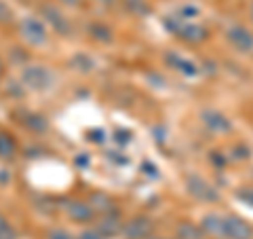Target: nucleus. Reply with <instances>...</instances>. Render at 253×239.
<instances>
[{
	"instance_id": "4468645a",
	"label": "nucleus",
	"mask_w": 253,
	"mask_h": 239,
	"mask_svg": "<svg viewBox=\"0 0 253 239\" xmlns=\"http://www.w3.org/2000/svg\"><path fill=\"white\" fill-rule=\"evenodd\" d=\"M17 153V142L11 133H0V159H11Z\"/></svg>"
},
{
	"instance_id": "bb28decb",
	"label": "nucleus",
	"mask_w": 253,
	"mask_h": 239,
	"mask_svg": "<svg viewBox=\"0 0 253 239\" xmlns=\"http://www.w3.org/2000/svg\"><path fill=\"white\" fill-rule=\"evenodd\" d=\"M49 239H74V237L70 235L68 231H63V229H55V231H51Z\"/></svg>"
},
{
	"instance_id": "9b49d317",
	"label": "nucleus",
	"mask_w": 253,
	"mask_h": 239,
	"mask_svg": "<svg viewBox=\"0 0 253 239\" xmlns=\"http://www.w3.org/2000/svg\"><path fill=\"white\" fill-rule=\"evenodd\" d=\"M66 210H68V214H70V218H74V220H78V222H89L91 218H93V210H91V205H86V203H83V201H70L68 205H66Z\"/></svg>"
},
{
	"instance_id": "0eeeda50",
	"label": "nucleus",
	"mask_w": 253,
	"mask_h": 239,
	"mask_svg": "<svg viewBox=\"0 0 253 239\" xmlns=\"http://www.w3.org/2000/svg\"><path fill=\"white\" fill-rule=\"evenodd\" d=\"M201 119H203V123L215 133H228L230 131V127H232L230 119H228L226 115L217 113V110H203Z\"/></svg>"
},
{
	"instance_id": "2eb2a0df",
	"label": "nucleus",
	"mask_w": 253,
	"mask_h": 239,
	"mask_svg": "<svg viewBox=\"0 0 253 239\" xmlns=\"http://www.w3.org/2000/svg\"><path fill=\"white\" fill-rule=\"evenodd\" d=\"M91 210L93 212H112L114 203L106 193H93L91 195Z\"/></svg>"
},
{
	"instance_id": "f03ea898",
	"label": "nucleus",
	"mask_w": 253,
	"mask_h": 239,
	"mask_svg": "<svg viewBox=\"0 0 253 239\" xmlns=\"http://www.w3.org/2000/svg\"><path fill=\"white\" fill-rule=\"evenodd\" d=\"M221 237L224 239H253V227L239 216H224V220H221Z\"/></svg>"
},
{
	"instance_id": "473e14b6",
	"label": "nucleus",
	"mask_w": 253,
	"mask_h": 239,
	"mask_svg": "<svg viewBox=\"0 0 253 239\" xmlns=\"http://www.w3.org/2000/svg\"><path fill=\"white\" fill-rule=\"evenodd\" d=\"M86 161H89L86 153H81V157H76V163H78V165H86Z\"/></svg>"
},
{
	"instance_id": "9d476101",
	"label": "nucleus",
	"mask_w": 253,
	"mask_h": 239,
	"mask_svg": "<svg viewBox=\"0 0 253 239\" xmlns=\"http://www.w3.org/2000/svg\"><path fill=\"white\" fill-rule=\"evenodd\" d=\"M177 36L188 43H203L207 38V28L199 26V23H181V28L177 30Z\"/></svg>"
},
{
	"instance_id": "7c9ffc66",
	"label": "nucleus",
	"mask_w": 253,
	"mask_h": 239,
	"mask_svg": "<svg viewBox=\"0 0 253 239\" xmlns=\"http://www.w3.org/2000/svg\"><path fill=\"white\" fill-rule=\"evenodd\" d=\"M81 239H101V235L97 233V231H84V233L81 235Z\"/></svg>"
},
{
	"instance_id": "393cba45",
	"label": "nucleus",
	"mask_w": 253,
	"mask_h": 239,
	"mask_svg": "<svg viewBox=\"0 0 253 239\" xmlns=\"http://www.w3.org/2000/svg\"><path fill=\"white\" fill-rule=\"evenodd\" d=\"M114 140L118 142V144H129L131 142V131L118 129V131H114Z\"/></svg>"
},
{
	"instance_id": "20e7f679",
	"label": "nucleus",
	"mask_w": 253,
	"mask_h": 239,
	"mask_svg": "<svg viewBox=\"0 0 253 239\" xmlns=\"http://www.w3.org/2000/svg\"><path fill=\"white\" fill-rule=\"evenodd\" d=\"M21 81L30 89H46L51 85V72L42 66H26L21 70Z\"/></svg>"
},
{
	"instance_id": "f3484780",
	"label": "nucleus",
	"mask_w": 253,
	"mask_h": 239,
	"mask_svg": "<svg viewBox=\"0 0 253 239\" xmlns=\"http://www.w3.org/2000/svg\"><path fill=\"white\" fill-rule=\"evenodd\" d=\"M91 34L97 38V41H101V43H110V41H112V30H110L108 26H101V23H95V26H91Z\"/></svg>"
},
{
	"instance_id": "58836bf2",
	"label": "nucleus",
	"mask_w": 253,
	"mask_h": 239,
	"mask_svg": "<svg viewBox=\"0 0 253 239\" xmlns=\"http://www.w3.org/2000/svg\"><path fill=\"white\" fill-rule=\"evenodd\" d=\"M251 11H253V9H251Z\"/></svg>"
},
{
	"instance_id": "f704fd0d",
	"label": "nucleus",
	"mask_w": 253,
	"mask_h": 239,
	"mask_svg": "<svg viewBox=\"0 0 253 239\" xmlns=\"http://www.w3.org/2000/svg\"><path fill=\"white\" fill-rule=\"evenodd\" d=\"M63 2H66V4H76L78 0H63Z\"/></svg>"
},
{
	"instance_id": "a211bd4d",
	"label": "nucleus",
	"mask_w": 253,
	"mask_h": 239,
	"mask_svg": "<svg viewBox=\"0 0 253 239\" xmlns=\"http://www.w3.org/2000/svg\"><path fill=\"white\" fill-rule=\"evenodd\" d=\"M72 63H74V66L78 68V70H81V72H89V70H93V66H95V63H93V60L91 58H86V55H76V58L72 60Z\"/></svg>"
},
{
	"instance_id": "c85d7f7f",
	"label": "nucleus",
	"mask_w": 253,
	"mask_h": 239,
	"mask_svg": "<svg viewBox=\"0 0 253 239\" xmlns=\"http://www.w3.org/2000/svg\"><path fill=\"white\" fill-rule=\"evenodd\" d=\"M0 239H15V233H13V229L6 225L4 229H0Z\"/></svg>"
},
{
	"instance_id": "4be33fe9",
	"label": "nucleus",
	"mask_w": 253,
	"mask_h": 239,
	"mask_svg": "<svg viewBox=\"0 0 253 239\" xmlns=\"http://www.w3.org/2000/svg\"><path fill=\"white\" fill-rule=\"evenodd\" d=\"M196 15H199V9H196V6H192V4H184L179 9V17L181 19H190V17H196Z\"/></svg>"
},
{
	"instance_id": "4c0bfd02",
	"label": "nucleus",
	"mask_w": 253,
	"mask_h": 239,
	"mask_svg": "<svg viewBox=\"0 0 253 239\" xmlns=\"http://www.w3.org/2000/svg\"><path fill=\"white\" fill-rule=\"evenodd\" d=\"M148 239H163V237H148Z\"/></svg>"
},
{
	"instance_id": "423d86ee",
	"label": "nucleus",
	"mask_w": 253,
	"mask_h": 239,
	"mask_svg": "<svg viewBox=\"0 0 253 239\" xmlns=\"http://www.w3.org/2000/svg\"><path fill=\"white\" fill-rule=\"evenodd\" d=\"M226 36H228V41H230L239 51H243V53L253 51V34H251L247 28L232 26L230 30L226 32Z\"/></svg>"
},
{
	"instance_id": "b1692460",
	"label": "nucleus",
	"mask_w": 253,
	"mask_h": 239,
	"mask_svg": "<svg viewBox=\"0 0 253 239\" xmlns=\"http://www.w3.org/2000/svg\"><path fill=\"white\" fill-rule=\"evenodd\" d=\"M236 197L253 208V188H243V190H239V193H236Z\"/></svg>"
},
{
	"instance_id": "dca6fc26",
	"label": "nucleus",
	"mask_w": 253,
	"mask_h": 239,
	"mask_svg": "<svg viewBox=\"0 0 253 239\" xmlns=\"http://www.w3.org/2000/svg\"><path fill=\"white\" fill-rule=\"evenodd\" d=\"M177 237L179 239H205V233L201 227H194L192 222H181L177 227Z\"/></svg>"
},
{
	"instance_id": "c9c22d12",
	"label": "nucleus",
	"mask_w": 253,
	"mask_h": 239,
	"mask_svg": "<svg viewBox=\"0 0 253 239\" xmlns=\"http://www.w3.org/2000/svg\"><path fill=\"white\" fill-rule=\"evenodd\" d=\"M99 2H104V4H112L114 0H99Z\"/></svg>"
},
{
	"instance_id": "6e6552de",
	"label": "nucleus",
	"mask_w": 253,
	"mask_h": 239,
	"mask_svg": "<svg viewBox=\"0 0 253 239\" xmlns=\"http://www.w3.org/2000/svg\"><path fill=\"white\" fill-rule=\"evenodd\" d=\"M165 61H167L169 66L177 68L184 76H196V74H199V66H196L194 61H190V60H186V58H181V55L173 53V51H169L167 55H165Z\"/></svg>"
},
{
	"instance_id": "aec40b11",
	"label": "nucleus",
	"mask_w": 253,
	"mask_h": 239,
	"mask_svg": "<svg viewBox=\"0 0 253 239\" xmlns=\"http://www.w3.org/2000/svg\"><path fill=\"white\" fill-rule=\"evenodd\" d=\"M126 6H129L131 11L139 13V15H144V13L148 15V13H150V9L146 6V2H144V0H126Z\"/></svg>"
},
{
	"instance_id": "f8f14e48",
	"label": "nucleus",
	"mask_w": 253,
	"mask_h": 239,
	"mask_svg": "<svg viewBox=\"0 0 253 239\" xmlns=\"http://www.w3.org/2000/svg\"><path fill=\"white\" fill-rule=\"evenodd\" d=\"M123 231V222H121V218L116 216V214H112V216H108V218H104L97 225V233L99 235H104V237H114V235H118Z\"/></svg>"
},
{
	"instance_id": "f257e3e1",
	"label": "nucleus",
	"mask_w": 253,
	"mask_h": 239,
	"mask_svg": "<svg viewBox=\"0 0 253 239\" xmlns=\"http://www.w3.org/2000/svg\"><path fill=\"white\" fill-rule=\"evenodd\" d=\"M186 188L188 193L192 195L194 199H199V201H207V203H215L219 201V193L215 186H211L207 180L203 176H188L186 178Z\"/></svg>"
},
{
	"instance_id": "a878e982",
	"label": "nucleus",
	"mask_w": 253,
	"mask_h": 239,
	"mask_svg": "<svg viewBox=\"0 0 253 239\" xmlns=\"http://www.w3.org/2000/svg\"><path fill=\"white\" fill-rule=\"evenodd\" d=\"M89 135H91V142H95V144H104V142H106L104 129H95V131H91Z\"/></svg>"
},
{
	"instance_id": "e433bc0d",
	"label": "nucleus",
	"mask_w": 253,
	"mask_h": 239,
	"mask_svg": "<svg viewBox=\"0 0 253 239\" xmlns=\"http://www.w3.org/2000/svg\"><path fill=\"white\" fill-rule=\"evenodd\" d=\"M0 74H2V60H0Z\"/></svg>"
},
{
	"instance_id": "cd10ccee",
	"label": "nucleus",
	"mask_w": 253,
	"mask_h": 239,
	"mask_svg": "<svg viewBox=\"0 0 253 239\" xmlns=\"http://www.w3.org/2000/svg\"><path fill=\"white\" fill-rule=\"evenodd\" d=\"M0 21H11V9L4 2H0Z\"/></svg>"
},
{
	"instance_id": "1a4fd4ad",
	"label": "nucleus",
	"mask_w": 253,
	"mask_h": 239,
	"mask_svg": "<svg viewBox=\"0 0 253 239\" xmlns=\"http://www.w3.org/2000/svg\"><path fill=\"white\" fill-rule=\"evenodd\" d=\"M42 19H46L51 26L59 32V34H68L70 32V23L63 17V13L57 9V6H44L42 9Z\"/></svg>"
},
{
	"instance_id": "6ab92c4d",
	"label": "nucleus",
	"mask_w": 253,
	"mask_h": 239,
	"mask_svg": "<svg viewBox=\"0 0 253 239\" xmlns=\"http://www.w3.org/2000/svg\"><path fill=\"white\" fill-rule=\"evenodd\" d=\"M26 125L30 127V129H34V131H44L46 129V119L38 117V115H32V117H28Z\"/></svg>"
},
{
	"instance_id": "412c9836",
	"label": "nucleus",
	"mask_w": 253,
	"mask_h": 239,
	"mask_svg": "<svg viewBox=\"0 0 253 239\" xmlns=\"http://www.w3.org/2000/svg\"><path fill=\"white\" fill-rule=\"evenodd\" d=\"M232 155H234V159H249L251 157V150H249V146H245V144H236L234 148H232Z\"/></svg>"
},
{
	"instance_id": "2f4dec72",
	"label": "nucleus",
	"mask_w": 253,
	"mask_h": 239,
	"mask_svg": "<svg viewBox=\"0 0 253 239\" xmlns=\"http://www.w3.org/2000/svg\"><path fill=\"white\" fill-rule=\"evenodd\" d=\"M141 170H148L146 174L148 176H152V178H156V167L152 165V163H146V165H141Z\"/></svg>"
},
{
	"instance_id": "c756f323",
	"label": "nucleus",
	"mask_w": 253,
	"mask_h": 239,
	"mask_svg": "<svg viewBox=\"0 0 253 239\" xmlns=\"http://www.w3.org/2000/svg\"><path fill=\"white\" fill-rule=\"evenodd\" d=\"M108 159H114L116 163H121V165H126L129 163V159L126 157H121V153H108Z\"/></svg>"
},
{
	"instance_id": "39448f33",
	"label": "nucleus",
	"mask_w": 253,
	"mask_h": 239,
	"mask_svg": "<svg viewBox=\"0 0 253 239\" xmlns=\"http://www.w3.org/2000/svg\"><path fill=\"white\" fill-rule=\"evenodd\" d=\"M152 231H154L152 220L144 218V216H137V218L126 222L121 233L125 235V239H148L150 235H152Z\"/></svg>"
},
{
	"instance_id": "72a5a7b5",
	"label": "nucleus",
	"mask_w": 253,
	"mask_h": 239,
	"mask_svg": "<svg viewBox=\"0 0 253 239\" xmlns=\"http://www.w3.org/2000/svg\"><path fill=\"white\" fill-rule=\"evenodd\" d=\"M4 227H6V220H4L2 216H0V229H4Z\"/></svg>"
},
{
	"instance_id": "5701e85b",
	"label": "nucleus",
	"mask_w": 253,
	"mask_h": 239,
	"mask_svg": "<svg viewBox=\"0 0 253 239\" xmlns=\"http://www.w3.org/2000/svg\"><path fill=\"white\" fill-rule=\"evenodd\" d=\"M209 159H211V163L215 165V167H224V165L228 163V157H224L221 153H217V150H213V153L209 155Z\"/></svg>"
},
{
	"instance_id": "ddd939ff",
	"label": "nucleus",
	"mask_w": 253,
	"mask_h": 239,
	"mask_svg": "<svg viewBox=\"0 0 253 239\" xmlns=\"http://www.w3.org/2000/svg\"><path fill=\"white\" fill-rule=\"evenodd\" d=\"M221 220L224 216H217V214H207L201 222V229L205 235H211V237H221Z\"/></svg>"
},
{
	"instance_id": "7ed1b4c3",
	"label": "nucleus",
	"mask_w": 253,
	"mask_h": 239,
	"mask_svg": "<svg viewBox=\"0 0 253 239\" xmlns=\"http://www.w3.org/2000/svg\"><path fill=\"white\" fill-rule=\"evenodd\" d=\"M19 32L23 36V41L28 45H34V47H41L46 43V28H44V21L36 19V17H26L21 21Z\"/></svg>"
}]
</instances>
